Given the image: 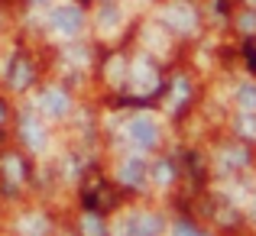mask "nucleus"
Here are the masks:
<instances>
[{
	"label": "nucleus",
	"mask_w": 256,
	"mask_h": 236,
	"mask_svg": "<svg viewBox=\"0 0 256 236\" xmlns=\"http://www.w3.org/2000/svg\"><path fill=\"white\" fill-rule=\"evenodd\" d=\"M0 120H4V104H0Z\"/></svg>",
	"instance_id": "nucleus-14"
},
{
	"label": "nucleus",
	"mask_w": 256,
	"mask_h": 236,
	"mask_svg": "<svg viewBox=\"0 0 256 236\" xmlns=\"http://www.w3.org/2000/svg\"><path fill=\"white\" fill-rule=\"evenodd\" d=\"M240 130H244V133H256V120H253V113H246V117L240 120Z\"/></svg>",
	"instance_id": "nucleus-11"
},
{
	"label": "nucleus",
	"mask_w": 256,
	"mask_h": 236,
	"mask_svg": "<svg viewBox=\"0 0 256 236\" xmlns=\"http://www.w3.org/2000/svg\"><path fill=\"white\" fill-rule=\"evenodd\" d=\"M175 236H201V233L194 230V227H188V224H178L175 227Z\"/></svg>",
	"instance_id": "nucleus-12"
},
{
	"label": "nucleus",
	"mask_w": 256,
	"mask_h": 236,
	"mask_svg": "<svg viewBox=\"0 0 256 236\" xmlns=\"http://www.w3.org/2000/svg\"><path fill=\"white\" fill-rule=\"evenodd\" d=\"M159 230H162V220L152 217V214H133V217L120 227L124 236H156Z\"/></svg>",
	"instance_id": "nucleus-2"
},
{
	"label": "nucleus",
	"mask_w": 256,
	"mask_h": 236,
	"mask_svg": "<svg viewBox=\"0 0 256 236\" xmlns=\"http://www.w3.org/2000/svg\"><path fill=\"white\" fill-rule=\"evenodd\" d=\"M42 104H46V113H52V117H62V113L68 110V97H65L62 91H46Z\"/></svg>",
	"instance_id": "nucleus-6"
},
{
	"label": "nucleus",
	"mask_w": 256,
	"mask_h": 236,
	"mask_svg": "<svg viewBox=\"0 0 256 236\" xmlns=\"http://www.w3.org/2000/svg\"><path fill=\"white\" fill-rule=\"evenodd\" d=\"M169 23H172L178 32H188V29H194V13L188 10L185 3H175L172 10H169Z\"/></svg>",
	"instance_id": "nucleus-4"
},
{
	"label": "nucleus",
	"mask_w": 256,
	"mask_h": 236,
	"mask_svg": "<svg viewBox=\"0 0 256 236\" xmlns=\"http://www.w3.org/2000/svg\"><path fill=\"white\" fill-rule=\"evenodd\" d=\"M23 230H32V233H42V220H30V224H23Z\"/></svg>",
	"instance_id": "nucleus-13"
},
{
	"label": "nucleus",
	"mask_w": 256,
	"mask_h": 236,
	"mask_svg": "<svg viewBox=\"0 0 256 236\" xmlns=\"http://www.w3.org/2000/svg\"><path fill=\"white\" fill-rule=\"evenodd\" d=\"M84 236H104V227H100V220L94 217V214L84 217Z\"/></svg>",
	"instance_id": "nucleus-9"
},
{
	"label": "nucleus",
	"mask_w": 256,
	"mask_h": 236,
	"mask_svg": "<svg viewBox=\"0 0 256 236\" xmlns=\"http://www.w3.org/2000/svg\"><path fill=\"white\" fill-rule=\"evenodd\" d=\"M26 139H30V146H32V149H39V146H42V139H39V126L36 123H32V120H26Z\"/></svg>",
	"instance_id": "nucleus-10"
},
{
	"label": "nucleus",
	"mask_w": 256,
	"mask_h": 236,
	"mask_svg": "<svg viewBox=\"0 0 256 236\" xmlns=\"http://www.w3.org/2000/svg\"><path fill=\"white\" fill-rule=\"evenodd\" d=\"M237 100H240V110L244 113H256V84H244L237 91Z\"/></svg>",
	"instance_id": "nucleus-8"
},
{
	"label": "nucleus",
	"mask_w": 256,
	"mask_h": 236,
	"mask_svg": "<svg viewBox=\"0 0 256 236\" xmlns=\"http://www.w3.org/2000/svg\"><path fill=\"white\" fill-rule=\"evenodd\" d=\"M49 23L56 26L58 32H65V36H75L78 29H82V23H84V16H82V10L78 6H72V3H65V6H56L52 10V16H49Z\"/></svg>",
	"instance_id": "nucleus-1"
},
{
	"label": "nucleus",
	"mask_w": 256,
	"mask_h": 236,
	"mask_svg": "<svg viewBox=\"0 0 256 236\" xmlns=\"http://www.w3.org/2000/svg\"><path fill=\"white\" fill-rule=\"evenodd\" d=\"M30 78H32L30 62L16 58V62H13V71H10V84H13V87H26V84H30Z\"/></svg>",
	"instance_id": "nucleus-7"
},
{
	"label": "nucleus",
	"mask_w": 256,
	"mask_h": 236,
	"mask_svg": "<svg viewBox=\"0 0 256 236\" xmlns=\"http://www.w3.org/2000/svg\"><path fill=\"white\" fill-rule=\"evenodd\" d=\"M120 178H124L126 185H143V178H146V162L143 159H130L124 168H120Z\"/></svg>",
	"instance_id": "nucleus-5"
},
{
	"label": "nucleus",
	"mask_w": 256,
	"mask_h": 236,
	"mask_svg": "<svg viewBox=\"0 0 256 236\" xmlns=\"http://www.w3.org/2000/svg\"><path fill=\"white\" fill-rule=\"evenodd\" d=\"M126 133H130V139H133L136 146H143V149L156 146V136H159L156 123H152V120H146V117H136L130 126H126Z\"/></svg>",
	"instance_id": "nucleus-3"
}]
</instances>
